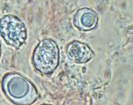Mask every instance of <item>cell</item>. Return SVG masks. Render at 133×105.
Here are the masks:
<instances>
[{
  "label": "cell",
  "mask_w": 133,
  "mask_h": 105,
  "mask_svg": "<svg viewBox=\"0 0 133 105\" xmlns=\"http://www.w3.org/2000/svg\"><path fill=\"white\" fill-rule=\"evenodd\" d=\"M0 34L7 42L15 47L23 44L26 39L24 25L13 16H6L0 21Z\"/></svg>",
  "instance_id": "obj_1"
},
{
  "label": "cell",
  "mask_w": 133,
  "mask_h": 105,
  "mask_svg": "<svg viewBox=\"0 0 133 105\" xmlns=\"http://www.w3.org/2000/svg\"></svg>",
  "instance_id": "obj_3"
},
{
  "label": "cell",
  "mask_w": 133,
  "mask_h": 105,
  "mask_svg": "<svg viewBox=\"0 0 133 105\" xmlns=\"http://www.w3.org/2000/svg\"><path fill=\"white\" fill-rule=\"evenodd\" d=\"M54 53L51 49L45 48L43 43L38 47L34 56V63L38 69L45 73L52 71L54 61Z\"/></svg>",
  "instance_id": "obj_2"
}]
</instances>
